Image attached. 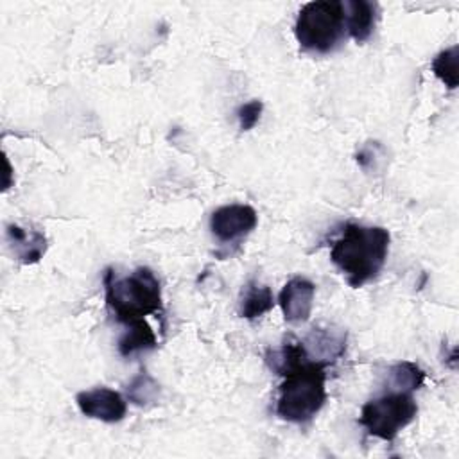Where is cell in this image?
I'll return each mask as SVG.
<instances>
[{
    "label": "cell",
    "instance_id": "obj_13",
    "mask_svg": "<svg viewBox=\"0 0 459 459\" xmlns=\"http://www.w3.org/2000/svg\"><path fill=\"white\" fill-rule=\"evenodd\" d=\"M156 346H158L156 333L145 319L127 325L126 332L122 333V337L118 339V344H117L118 353L122 357H133L140 351L154 350Z\"/></svg>",
    "mask_w": 459,
    "mask_h": 459
},
{
    "label": "cell",
    "instance_id": "obj_9",
    "mask_svg": "<svg viewBox=\"0 0 459 459\" xmlns=\"http://www.w3.org/2000/svg\"><path fill=\"white\" fill-rule=\"evenodd\" d=\"M308 359L323 366L333 364L346 351V332L341 328L317 326L301 341Z\"/></svg>",
    "mask_w": 459,
    "mask_h": 459
},
{
    "label": "cell",
    "instance_id": "obj_12",
    "mask_svg": "<svg viewBox=\"0 0 459 459\" xmlns=\"http://www.w3.org/2000/svg\"><path fill=\"white\" fill-rule=\"evenodd\" d=\"M274 307V296L271 287L249 280L238 298V314L244 319H256Z\"/></svg>",
    "mask_w": 459,
    "mask_h": 459
},
{
    "label": "cell",
    "instance_id": "obj_3",
    "mask_svg": "<svg viewBox=\"0 0 459 459\" xmlns=\"http://www.w3.org/2000/svg\"><path fill=\"white\" fill-rule=\"evenodd\" d=\"M106 305L124 326L145 319V316H161L163 299L158 276L149 267H136L127 276H117L113 269L104 274Z\"/></svg>",
    "mask_w": 459,
    "mask_h": 459
},
{
    "label": "cell",
    "instance_id": "obj_16",
    "mask_svg": "<svg viewBox=\"0 0 459 459\" xmlns=\"http://www.w3.org/2000/svg\"><path fill=\"white\" fill-rule=\"evenodd\" d=\"M127 400L133 402L134 405H147L154 402L160 394V385L158 382L145 371H140L136 377L131 378L127 384Z\"/></svg>",
    "mask_w": 459,
    "mask_h": 459
},
{
    "label": "cell",
    "instance_id": "obj_15",
    "mask_svg": "<svg viewBox=\"0 0 459 459\" xmlns=\"http://www.w3.org/2000/svg\"><path fill=\"white\" fill-rule=\"evenodd\" d=\"M459 47L452 45L445 50H441L434 59H432V72L434 75L448 88L455 90L459 84Z\"/></svg>",
    "mask_w": 459,
    "mask_h": 459
},
{
    "label": "cell",
    "instance_id": "obj_4",
    "mask_svg": "<svg viewBox=\"0 0 459 459\" xmlns=\"http://www.w3.org/2000/svg\"><path fill=\"white\" fill-rule=\"evenodd\" d=\"M346 34V13L341 0L305 4L294 23V36L299 47L314 54H328L335 50Z\"/></svg>",
    "mask_w": 459,
    "mask_h": 459
},
{
    "label": "cell",
    "instance_id": "obj_8",
    "mask_svg": "<svg viewBox=\"0 0 459 459\" xmlns=\"http://www.w3.org/2000/svg\"><path fill=\"white\" fill-rule=\"evenodd\" d=\"M316 285L303 276L290 278L278 296V305L289 323H305L314 307Z\"/></svg>",
    "mask_w": 459,
    "mask_h": 459
},
{
    "label": "cell",
    "instance_id": "obj_7",
    "mask_svg": "<svg viewBox=\"0 0 459 459\" xmlns=\"http://www.w3.org/2000/svg\"><path fill=\"white\" fill-rule=\"evenodd\" d=\"M79 411L93 420H100L104 423H117L124 420L127 412L126 398L109 387H95L88 391H81L75 396Z\"/></svg>",
    "mask_w": 459,
    "mask_h": 459
},
{
    "label": "cell",
    "instance_id": "obj_11",
    "mask_svg": "<svg viewBox=\"0 0 459 459\" xmlns=\"http://www.w3.org/2000/svg\"><path fill=\"white\" fill-rule=\"evenodd\" d=\"M344 4L346 30L357 41L364 43L375 30L377 23V4L368 0H348Z\"/></svg>",
    "mask_w": 459,
    "mask_h": 459
},
{
    "label": "cell",
    "instance_id": "obj_6",
    "mask_svg": "<svg viewBox=\"0 0 459 459\" xmlns=\"http://www.w3.org/2000/svg\"><path fill=\"white\" fill-rule=\"evenodd\" d=\"M258 222V215L249 204H224L210 215L212 235L224 244H237L247 237Z\"/></svg>",
    "mask_w": 459,
    "mask_h": 459
},
{
    "label": "cell",
    "instance_id": "obj_2",
    "mask_svg": "<svg viewBox=\"0 0 459 459\" xmlns=\"http://www.w3.org/2000/svg\"><path fill=\"white\" fill-rule=\"evenodd\" d=\"M391 235L382 226L348 222L330 249L332 264L344 274L348 285L362 287L384 267Z\"/></svg>",
    "mask_w": 459,
    "mask_h": 459
},
{
    "label": "cell",
    "instance_id": "obj_5",
    "mask_svg": "<svg viewBox=\"0 0 459 459\" xmlns=\"http://www.w3.org/2000/svg\"><path fill=\"white\" fill-rule=\"evenodd\" d=\"M418 414V403L412 393L387 391L385 394L366 402L360 409L359 423L368 434L393 441L402 429H405Z\"/></svg>",
    "mask_w": 459,
    "mask_h": 459
},
{
    "label": "cell",
    "instance_id": "obj_17",
    "mask_svg": "<svg viewBox=\"0 0 459 459\" xmlns=\"http://www.w3.org/2000/svg\"><path fill=\"white\" fill-rule=\"evenodd\" d=\"M262 109H264V104L262 100L258 99H253L242 106H238L237 109V118H238V126L242 131H249L253 129L258 120H260V115H262Z\"/></svg>",
    "mask_w": 459,
    "mask_h": 459
},
{
    "label": "cell",
    "instance_id": "obj_1",
    "mask_svg": "<svg viewBox=\"0 0 459 459\" xmlns=\"http://www.w3.org/2000/svg\"><path fill=\"white\" fill-rule=\"evenodd\" d=\"M326 366L308 359L303 344L283 351L276 373L283 377L278 389L276 414L289 423L310 421L326 402Z\"/></svg>",
    "mask_w": 459,
    "mask_h": 459
},
{
    "label": "cell",
    "instance_id": "obj_14",
    "mask_svg": "<svg viewBox=\"0 0 459 459\" xmlns=\"http://www.w3.org/2000/svg\"><path fill=\"white\" fill-rule=\"evenodd\" d=\"M423 380H425V371L411 360L396 362L394 366L389 368V373H387V385L391 391L412 393L421 387Z\"/></svg>",
    "mask_w": 459,
    "mask_h": 459
},
{
    "label": "cell",
    "instance_id": "obj_10",
    "mask_svg": "<svg viewBox=\"0 0 459 459\" xmlns=\"http://www.w3.org/2000/svg\"><path fill=\"white\" fill-rule=\"evenodd\" d=\"M7 247L22 264H36L47 251V237L39 230L9 224L5 230Z\"/></svg>",
    "mask_w": 459,
    "mask_h": 459
}]
</instances>
